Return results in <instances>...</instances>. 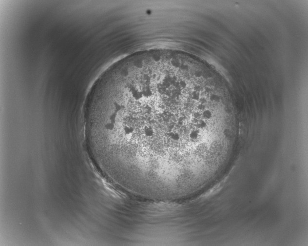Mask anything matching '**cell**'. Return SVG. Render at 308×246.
<instances>
[{"instance_id": "cell-1", "label": "cell", "mask_w": 308, "mask_h": 246, "mask_svg": "<svg viewBox=\"0 0 308 246\" xmlns=\"http://www.w3.org/2000/svg\"><path fill=\"white\" fill-rule=\"evenodd\" d=\"M190 78L141 73L108 88L95 108L91 132L106 170L123 181L169 188L193 178L211 156L217 120Z\"/></svg>"}]
</instances>
